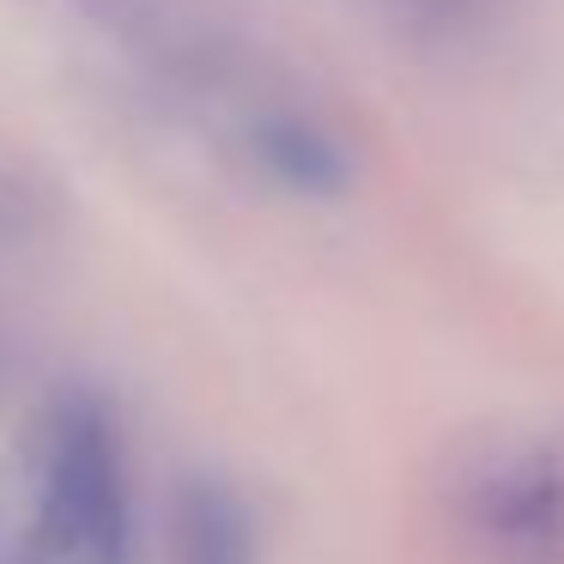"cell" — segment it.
I'll return each mask as SVG.
<instances>
[{"label": "cell", "mask_w": 564, "mask_h": 564, "mask_svg": "<svg viewBox=\"0 0 564 564\" xmlns=\"http://www.w3.org/2000/svg\"><path fill=\"white\" fill-rule=\"evenodd\" d=\"M437 516L467 564H564V425H486L449 449Z\"/></svg>", "instance_id": "2"}, {"label": "cell", "mask_w": 564, "mask_h": 564, "mask_svg": "<svg viewBox=\"0 0 564 564\" xmlns=\"http://www.w3.org/2000/svg\"><path fill=\"white\" fill-rule=\"evenodd\" d=\"M249 147H256L261 171L297 195H340L352 183V152L340 147L328 122L304 110H261L249 128Z\"/></svg>", "instance_id": "4"}, {"label": "cell", "mask_w": 564, "mask_h": 564, "mask_svg": "<svg viewBox=\"0 0 564 564\" xmlns=\"http://www.w3.org/2000/svg\"><path fill=\"white\" fill-rule=\"evenodd\" d=\"M256 516L219 474H188L171 498V564H256Z\"/></svg>", "instance_id": "3"}, {"label": "cell", "mask_w": 564, "mask_h": 564, "mask_svg": "<svg viewBox=\"0 0 564 564\" xmlns=\"http://www.w3.org/2000/svg\"><path fill=\"white\" fill-rule=\"evenodd\" d=\"M7 486L31 564H128L134 498H128L122 431L98 394L67 389L43 413L37 443Z\"/></svg>", "instance_id": "1"}, {"label": "cell", "mask_w": 564, "mask_h": 564, "mask_svg": "<svg viewBox=\"0 0 564 564\" xmlns=\"http://www.w3.org/2000/svg\"><path fill=\"white\" fill-rule=\"evenodd\" d=\"M419 7H437V13H443V7H462V0H419Z\"/></svg>", "instance_id": "5"}]
</instances>
